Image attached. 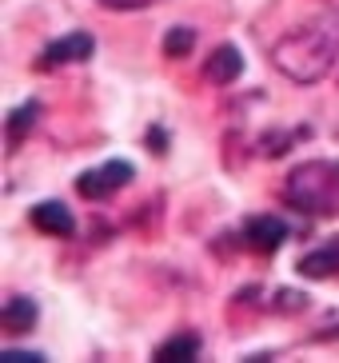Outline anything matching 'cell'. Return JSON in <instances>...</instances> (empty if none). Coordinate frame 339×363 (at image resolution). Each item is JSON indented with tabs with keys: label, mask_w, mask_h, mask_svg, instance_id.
<instances>
[{
	"label": "cell",
	"mask_w": 339,
	"mask_h": 363,
	"mask_svg": "<svg viewBox=\"0 0 339 363\" xmlns=\"http://www.w3.org/2000/svg\"><path fill=\"white\" fill-rule=\"evenodd\" d=\"M339 60V12H319L272 44V65L291 84H319Z\"/></svg>",
	"instance_id": "6da1fadb"
},
{
	"label": "cell",
	"mask_w": 339,
	"mask_h": 363,
	"mask_svg": "<svg viewBox=\"0 0 339 363\" xmlns=\"http://www.w3.org/2000/svg\"><path fill=\"white\" fill-rule=\"evenodd\" d=\"M284 200L308 216H339V160H308L291 168Z\"/></svg>",
	"instance_id": "7a4b0ae2"
},
{
	"label": "cell",
	"mask_w": 339,
	"mask_h": 363,
	"mask_svg": "<svg viewBox=\"0 0 339 363\" xmlns=\"http://www.w3.org/2000/svg\"><path fill=\"white\" fill-rule=\"evenodd\" d=\"M136 168L128 160H108L100 168H88L80 180H76V192L84 196V200H108V196H116L124 184H132Z\"/></svg>",
	"instance_id": "3957f363"
},
{
	"label": "cell",
	"mask_w": 339,
	"mask_h": 363,
	"mask_svg": "<svg viewBox=\"0 0 339 363\" xmlns=\"http://www.w3.org/2000/svg\"><path fill=\"white\" fill-rule=\"evenodd\" d=\"M96 56V36L88 33H68V36H56L48 48L40 52L36 68H60V65H84Z\"/></svg>",
	"instance_id": "277c9868"
},
{
	"label": "cell",
	"mask_w": 339,
	"mask_h": 363,
	"mask_svg": "<svg viewBox=\"0 0 339 363\" xmlns=\"http://www.w3.org/2000/svg\"><path fill=\"white\" fill-rule=\"evenodd\" d=\"M287 235H291V228H287L279 216H252L244 224V244L255 247V252H264V256H272Z\"/></svg>",
	"instance_id": "5b68a950"
},
{
	"label": "cell",
	"mask_w": 339,
	"mask_h": 363,
	"mask_svg": "<svg viewBox=\"0 0 339 363\" xmlns=\"http://www.w3.org/2000/svg\"><path fill=\"white\" fill-rule=\"evenodd\" d=\"M296 272L304 279H335L339 276V235H331V240H323L319 247L304 252Z\"/></svg>",
	"instance_id": "8992f818"
},
{
	"label": "cell",
	"mask_w": 339,
	"mask_h": 363,
	"mask_svg": "<svg viewBox=\"0 0 339 363\" xmlns=\"http://www.w3.org/2000/svg\"><path fill=\"white\" fill-rule=\"evenodd\" d=\"M28 220H32V228H36V232H44V235H60V240L76 235V216L68 212L60 200L36 203V208L28 212Z\"/></svg>",
	"instance_id": "52a82bcc"
},
{
	"label": "cell",
	"mask_w": 339,
	"mask_h": 363,
	"mask_svg": "<svg viewBox=\"0 0 339 363\" xmlns=\"http://www.w3.org/2000/svg\"><path fill=\"white\" fill-rule=\"evenodd\" d=\"M244 76V52L235 44H220L208 60H204V80L208 84H235Z\"/></svg>",
	"instance_id": "ba28073f"
},
{
	"label": "cell",
	"mask_w": 339,
	"mask_h": 363,
	"mask_svg": "<svg viewBox=\"0 0 339 363\" xmlns=\"http://www.w3.org/2000/svg\"><path fill=\"white\" fill-rule=\"evenodd\" d=\"M40 320V308H36V299L32 296H12L4 308H0V328L4 335H28Z\"/></svg>",
	"instance_id": "9c48e42d"
},
{
	"label": "cell",
	"mask_w": 339,
	"mask_h": 363,
	"mask_svg": "<svg viewBox=\"0 0 339 363\" xmlns=\"http://www.w3.org/2000/svg\"><path fill=\"white\" fill-rule=\"evenodd\" d=\"M36 120H40V104L36 100H24L21 108H12L9 120H4V136H9V152H16L24 144L32 128H36Z\"/></svg>",
	"instance_id": "30bf717a"
},
{
	"label": "cell",
	"mask_w": 339,
	"mask_h": 363,
	"mask_svg": "<svg viewBox=\"0 0 339 363\" xmlns=\"http://www.w3.org/2000/svg\"><path fill=\"white\" fill-rule=\"evenodd\" d=\"M200 335H196V331H184V335H172L168 343H160L156 347V359H196V355H200Z\"/></svg>",
	"instance_id": "8fae6325"
},
{
	"label": "cell",
	"mask_w": 339,
	"mask_h": 363,
	"mask_svg": "<svg viewBox=\"0 0 339 363\" xmlns=\"http://www.w3.org/2000/svg\"><path fill=\"white\" fill-rule=\"evenodd\" d=\"M191 48H196V28L176 24V28H168V33H164V56L184 60V56H191Z\"/></svg>",
	"instance_id": "7c38bea8"
},
{
	"label": "cell",
	"mask_w": 339,
	"mask_h": 363,
	"mask_svg": "<svg viewBox=\"0 0 339 363\" xmlns=\"http://www.w3.org/2000/svg\"><path fill=\"white\" fill-rule=\"evenodd\" d=\"M279 303H276V311H304L308 308V296L304 291H279Z\"/></svg>",
	"instance_id": "4fadbf2b"
},
{
	"label": "cell",
	"mask_w": 339,
	"mask_h": 363,
	"mask_svg": "<svg viewBox=\"0 0 339 363\" xmlns=\"http://www.w3.org/2000/svg\"><path fill=\"white\" fill-rule=\"evenodd\" d=\"M100 4H108V9H116V12H136V9H148L152 0H100Z\"/></svg>",
	"instance_id": "5bb4252c"
},
{
	"label": "cell",
	"mask_w": 339,
	"mask_h": 363,
	"mask_svg": "<svg viewBox=\"0 0 339 363\" xmlns=\"http://www.w3.org/2000/svg\"><path fill=\"white\" fill-rule=\"evenodd\" d=\"M148 148H152V152H168V140H164V132H156V128L148 132Z\"/></svg>",
	"instance_id": "9a60e30c"
}]
</instances>
